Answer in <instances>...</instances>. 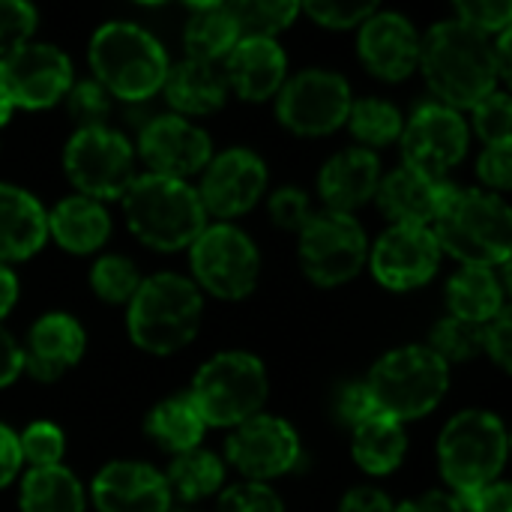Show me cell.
<instances>
[{"label":"cell","mask_w":512,"mask_h":512,"mask_svg":"<svg viewBox=\"0 0 512 512\" xmlns=\"http://www.w3.org/2000/svg\"><path fill=\"white\" fill-rule=\"evenodd\" d=\"M216 512H285L282 501L273 489H267L264 483H237L231 489H225V495L219 498Z\"/></svg>","instance_id":"7bdbcfd3"},{"label":"cell","mask_w":512,"mask_h":512,"mask_svg":"<svg viewBox=\"0 0 512 512\" xmlns=\"http://www.w3.org/2000/svg\"><path fill=\"white\" fill-rule=\"evenodd\" d=\"M420 66L447 108H474L498 90V63L489 36L462 21L435 24L420 42Z\"/></svg>","instance_id":"6da1fadb"},{"label":"cell","mask_w":512,"mask_h":512,"mask_svg":"<svg viewBox=\"0 0 512 512\" xmlns=\"http://www.w3.org/2000/svg\"><path fill=\"white\" fill-rule=\"evenodd\" d=\"M204 420L198 417L189 396H174L159 402L147 417V435L168 453L180 456L189 450H198L204 438Z\"/></svg>","instance_id":"4dcf8cb0"},{"label":"cell","mask_w":512,"mask_h":512,"mask_svg":"<svg viewBox=\"0 0 512 512\" xmlns=\"http://www.w3.org/2000/svg\"><path fill=\"white\" fill-rule=\"evenodd\" d=\"M393 512H465V510H462L459 498H453V495H447V492H426L423 498L408 501V504H402L399 510H393Z\"/></svg>","instance_id":"db71d44e"},{"label":"cell","mask_w":512,"mask_h":512,"mask_svg":"<svg viewBox=\"0 0 512 512\" xmlns=\"http://www.w3.org/2000/svg\"><path fill=\"white\" fill-rule=\"evenodd\" d=\"M285 51L276 39H240L225 57V81L249 102H264L285 84Z\"/></svg>","instance_id":"cb8c5ba5"},{"label":"cell","mask_w":512,"mask_h":512,"mask_svg":"<svg viewBox=\"0 0 512 512\" xmlns=\"http://www.w3.org/2000/svg\"><path fill=\"white\" fill-rule=\"evenodd\" d=\"M225 9L237 24L240 39H273L300 12L297 3H276V0H240V3H225Z\"/></svg>","instance_id":"836d02e7"},{"label":"cell","mask_w":512,"mask_h":512,"mask_svg":"<svg viewBox=\"0 0 512 512\" xmlns=\"http://www.w3.org/2000/svg\"><path fill=\"white\" fill-rule=\"evenodd\" d=\"M72 87V63L54 45H21L0 57V93L12 108H48Z\"/></svg>","instance_id":"5bb4252c"},{"label":"cell","mask_w":512,"mask_h":512,"mask_svg":"<svg viewBox=\"0 0 512 512\" xmlns=\"http://www.w3.org/2000/svg\"><path fill=\"white\" fill-rule=\"evenodd\" d=\"M66 105H69V114L78 123V129L105 126V117H108V108H111L108 105V93L96 81L72 84L69 93H66Z\"/></svg>","instance_id":"ab89813d"},{"label":"cell","mask_w":512,"mask_h":512,"mask_svg":"<svg viewBox=\"0 0 512 512\" xmlns=\"http://www.w3.org/2000/svg\"><path fill=\"white\" fill-rule=\"evenodd\" d=\"M99 512H168L171 489L159 471L141 462H111L93 480Z\"/></svg>","instance_id":"ffe728a7"},{"label":"cell","mask_w":512,"mask_h":512,"mask_svg":"<svg viewBox=\"0 0 512 512\" xmlns=\"http://www.w3.org/2000/svg\"><path fill=\"white\" fill-rule=\"evenodd\" d=\"M21 465H24V462H21L18 438H15L6 426H0V489L9 486V483L15 480V474H18Z\"/></svg>","instance_id":"f5cc1de1"},{"label":"cell","mask_w":512,"mask_h":512,"mask_svg":"<svg viewBox=\"0 0 512 512\" xmlns=\"http://www.w3.org/2000/svg\"><path fill=\"white\" fill-rule=\"evenodd\" d=\"M189 261L195 282L222 300H240L252 294L261 273V255L255 243L234 225L204 228L189 246Z\"/></svg>","instance_id":"30bf717a"},{"label":"cell","mask_w":512,"mask_h":512,"mask_svg":"<svg viewBox=\"0 0 512 512\" xmlns=\"http://www.w3.org/2000/svg\"><path fill=\"white\" fill-rule=\"evenodd\" d=\"M36 30V9L21 0H0V57L27 45Z\"/></svg>","instance_id":"60d3db41"},{"label":"cell","mask_w":512,"mask_h":512,"mask_svg":"<svg viewBox=\"0 0 512 512\" xmlns=\"http://www.w3.org/2000/svg\"><path fill=\"white\" fill-rule=\"evenodd\" d=\"M264 189H267V165L252 150L237 147L210 159L198 198L204 204V213L228 219L255 207Z\"/></svg>","instance_id":"ac0fdd59"},{"label":"cell","mask_w":512,"mask_h":512,"mask_svg":"<svg viewBox=\"0 0 512 512\" xmlns=\"http://www.w3.org/2000/svg\"><path fill=\"white\" fill-rule=\"evenodd\" d=\"M483 351H489V357L501 366L510 369L512 357V321L510 306H504L486 327H483Z\"/></svg>","instance_id":"7dc6e473"},{"label":"cell","mask_w":512,"mask_h":512,"mask_svg":"<svg viewBox=\"0 0 512 512\" xmlns=\"http://www.w3.org/2000/svg\"><path fill=\"white\" fill-rule=\"evenodd\" d=\"M468 153V123L456 108L441 102H426L414 111L402 129V156L405 168H414L426 177L444 180V174L459 165Z\"/></svg>","instance_id":"4fadbf2b"},{"label":"cell","mask_w":512,"mask_h":512,"mask_svg":"<svg viewBox=\"0 0 512 512\" xmlns=\"http://www.w3.org/2000/svg\"><path fill=\"white\" fill-rule=\"evenodd\" d=\"M165 99L180 114H213L228 99V81L219 63H201V60H183L177 66H168V75L162 81Z\"/></svg>","instance_id":"484cf974"},{"label":"cell","mask_w":512,"mask_h":512,"mask_svg":"<svg viewBox=\"0 0 512 512\" xmlns=\"http://www.w3.org/2000/svg\"><path fill=\"white\" fill-rule=\"evenodd\" d=\"M474 126L486 144H501L510 141L512 135V105L504 90H495L483 96L474 105Z\"/></svg>","instance_id":"f35d334b"},{"label":"cell","mask_w":512,"mask_h":512,"mask_svg":"<svg viewBox=\"0 0 512 512\" xmlns=\"http://www.w3.org/2000/svg\"><path fill=\"white\" fill-rule=\"evenodd\" d=\"M495 51V63H498V78H510L512 72V36H510V27L501 33V39H498V45L492 48Z\"/></svg>","instance_id":"9f6ffc18"},{"label":"cell","mask_w":512,"mask_h":512,"mask_svg":"<svg viewBox=\"0 0 512 512\" xmlns=\"http://www.w3.org/2000/svg\"><path fill=\"white\" fill-rule=\"evenodd\" d=\"M21 512H84V489L63 465L33 468L21 483Z\"/></svg>","instance_id":"1f68e13d"},{"label":"cell","mask_w":512,"mask_h":512,"mask_svg":"<svg viewBox=\"0 0 512 512\" xmlns=\"http://www.w3.org/2000/svg\"><path fill=\"white\" fill-rule=\"evenodd\" d=\"M204 315V300L195 282L177 273H159L141 279L129 300V336L150 354H174L186 348Z\"/></svg>","instance_id":"277c9868"},{"label":"cell","mask_w":512,"mask_h":512,"mask_svg":"<svg viewBox=\"0 0 512 512\" xmlns=\"http://www.w3.org/2000/svg\"><path fill=\"white\" fill-rule=\"evenodd\" d=\"M480 180L489 183L498 192H507L512 183V141L501 144H489L480 156V168H477Z\"/></svg>","instance_id":"bcb514c9"},{"label":"cell","mask_w":512,"mask_h":512,"mask_svg":"<svg viewBox=\"0 0 512 512\" xmlns=\"http://www.w3.org/2000/svg\"><path fill=\"white\" fill-rule=\"evenodd\" d=\"M237 42H240V33H237V24L228 15L225 3L192 6V18L186 21V33H183L189 60L219 63L231 54V48Z\"/></svg>","instance_id":"f546056e"},{"label":"cell","mask_w":512,"mask_h":512,"mask_svg":"<svg viewBox=\"0 0 512 512\" xmlns=\"http://www.w3.org/2000/svg\"><path fill=\"white\" fill-rule=\"evenodd\" d=\"M18 450H21V462H27L30 471L54 468L60 465L63 456V432L54 423H33L18 438Z\"/></svg>","instance_id":"74e56055"},{"label":"cell","mask_w":512,"mask_h":512,"mask_svg":"<svg viewBox=\"0 0 512 512\" xmlns=\"http://www.w3.org/2000/svg\"><path fill=\"white\" fill-rule=\"evenodd\" d=\"M90 285L96 291L99 300L105 303H129L141 285V276L135 270V264L123 255H105L93 264L90 270Z\"/></svg>","instance_id":"8d00e7d4"},{"label":"cell","mask_w":512,"mask_h":512,"mask_svg":"<svg viewBox=\"0 0 512 512\" xmlns=\"http://www.w3.org/2000/svg\"><path fill=\"white\" fill-rule=\"evenodd\" d=\"M204 426H243L267 402V372L258 357L228 351L201 366L189 393Z\"/></svg>","instance_id":"52a82bcc"},{"label":"cell","mask_w":512,"mask_h":512,"mask_svg":"<svg viewBox=\"0 0 512 512\" xmlns=\"http://www.w3.org/2000/svg\"><path fill=\"white\" fill-rule=\"evenodd\" d=\"M441 264V246L432 228L393 225L372 249V273L390 291H411L426 285Z\"/></svg>","instance_id":"2e32d148"},{"label":"cell","mask_w":512,"mask_h":512,"mask_svg":"<svg viewBox=\"0 0 512 512\" xmlns=\"http://www.w3.org/2000/svg\"><path fill=\"white\" fill-rule=\"evenodd\" d=\"M312 21L324 24V27H354V24H363L366 18L375 15V0H366V3H339V0H315V3H306L303 6Z\"/></svg>","instance_id":"ee69618b"},{"label":"cell","mask_w":512,"mask_h":512,"mask_svg":"<svg viewBox=\"0 0 512 512\" xmlns=\"http://www.w3.org/2000/svg\"><path fill=\"white\" fill-rule=\"evenodd\" d=\"M429 351H435L447 366H450V363L474 360L477 354H483V327L450 315V318H444V321L432 330V345H429Z\"/></svg>","instance_id":"d590c367"},{"label":"cell","mask_w":512,"mask_h":512,"mask_svg":"<svg viewBox=\"0 0 512 512\" xmlns=\"http://www.w3.org/2000/svg\"><path fill=\"white\" fill-rule=\"evenodd\" d=\"M90 66L99 78L96 84L126 102H144L168 75V57L159 39L129 21H111L93 33Z\"/></svg>","instance_id":"8992f818"},{"label":"cell","mask_w":512,"mask_h":512,"mask_svg":"<svg viewBox=\"0 0 512 512\" xmlns=\"http://www.w3.org/2000/svg\"><path fill=\"white\" fill-rule=\"evenodd\" d=\"M447 306L453 318L486 327L507 306L504 285L489 267H462L447 282Z\"/></svg>","instance_id":"83f0119b"},{"label":"cell","mask_w":512,"mask_h":512,"mask_svg":"<svg viewBox=\"0 0 512 512\" xmlns=\"http://www.w3.org/2000/svg\"><path fill=\"white\" fill-rule=\"evenodd\" d=\"M450 384V366L429 348L408 345L375 363L363 384L375 414L405 423L438 408Z\"/></svg>","instance_id":"5b68a950"},{"label":"cell","mask_w":512,"mask_h":512,"mask_svg":"<svg viewBox=\"0 0 512 512\" xmlns=\"http://www.w3.org/2000/svg\"><path fill=\"white\" fill-rule=\"evenodd\" d=\"M357 45L363 66L384 81H402L420 63V36L399 12H375L366 18Z\"/></svg>","instance_id":"d6986e66"},{"label":"cell","mask_w":512,"mask_h":512,"mask_svg":"<svg viewBox=\"0 0 512 512\" xmlns=\"http://www.w3.org/2000/svg\"><path fill=\"white\" fill-rule=\"evenodd\" d=\"M369 414H375V411H372V405H369V396H366L363 384H351V387L342 393V399H339V417H342L345 423L357 426V423L366 420Z\"/></svg>","instance_id":"816d5d0a"},{"label":"cell","mask_w":512,"mask_h":512,"mask_svg":"<svg viewBox=\"0 0 512 512\" xmlns=\"http://www.w3.org/2000/svg\"><path fill=\"white\" fill-rule=\"evenodd\" d=\"M48 237V213L42 204L9 183H0V264L24 261L42 249Z\"/></svg>","instance_id":"d4e9b609"},{"label":"cell","mask_w":512,"mask_h":512,"mask_svg":"<svg viewBox=\"0 0 512 512\" xmlns=\"http://www.w3.org/2000/svg\"><path fill=\"white\" fill-rule=\"evenodd\" d=\"M366 252L369 243L360 222L345 213H315L300 231L303 270L321 288L354 279L366 264Z\"/></svg>","instance_id":"8fae6325"},{"label":"cell","mask_w":512,"mask_h":512,"mask_svg":"<svg viewBox=\"0 0 512 512\" xmlns=\"http://www.w3.org/2000/svg\"><path fill=\"white\" fill-rule=\"evenodd\" d=\"M111 219L99 201L72 195L48 213V234L75 255H87L108 240Z\"/></svg>","instance_id":"4316f807"},{"label":"cell","mask_w":512,"mask_h":512,"mask_svg":"<svg viewBox=\"0 0 512 512\" xmlns=\"http://www.w3.org/2000/svg\"><path fill=\"white\" fill-rule=\"evenodd\" d=\"M351 450H354L357 465L366 474L384 477V474H393L402 465V459L408 453V438H405L402 423L387 420L381 414H369L366 420H360L354 426Z\"/></svg>","instance_id":"f1b7e54d"},{"label":"cell","mask_w":512,"mask_h":512,"mask_svg":"<svg viewBox=\"0 0 512 512\" xmlns=\"http://www.w3.org/2000/svg\"><path fill=\"white\" fill-rule=\"evenodd\" d=\"M24 372V357L18 342L0 327V390L9 387L18 375Z\"/></svg>","instance_id":"f907efd6"},{"label":"cell","mask_w":512,"mask_h":512,"mask_svg":"<svg viewBox=\"0 0 512 512\" xmlns=\"http://www.w3.org/2000/svg\"><path fill=\"white\" fill-rule=\"evenodd\" d=\"M279 120L297 135H330L351 111V87L327 69H306L279 90Z\"/></svg>","instance_id":"7c38bea8"},{"label":"cell","mask_w":512,"mask_h":512,"mask_svg":"<svg viewBox=\"0 0 512 512\" xmlns=\"http://www.w3.org/2000/svg\"><path fill=\"white\" fill-rule=\"evenodd\" d=\"M438 459L444 480L459 498L492 486L507 465V429L489 411L456 414L441 432Z\"/></svg>","instance_id":"ba28073f"},{"label":"cell","mask_w":512,"mask_h":512,"mask_svg":"<svg viewBox=\"0 0 512 512\" xmlns=\"http://www.w3.org/2000/svg\"><path fill=\"white\" fill-rule=\"evenodd\" d=\"M165 483L171 492H177L183 501L192 504V501L210 498L213 492L222 489L225 465L219 462V456H213L207 450H189V453L174 456Z\"/></svg>","instance_id":"d6a6232c"},{"label":"cell","mask_w":512,"mask_h":512,"mask_svg":"<svg viewBox=\"0 0 512 512\" xmlns=\"http://www.w3.org/2000/svg\"><path fill=\"white\" fill-rule=\"evenodd\" d=\"M339 512H393V501H390L381 489L360 486V489H351V492L342 498Z\"/></svg>","instance_id":"681fc988"},{"label":"cell","mask_w":512,"mask_h":512,"mask_svg":"<svg viewBox=\"0 0 512 512\" xmlns=\"http://www.w3.org/2000/svg\"><path fill=\"white\" fill-rule=\"evenodd\" d=\"M348 126L357 141H363L369 147H384L402 135V114L396 105H390L384 99H363V102L351 105Z\"/></svg>","instance_id":"e575fe53"},{"label":"cell","mask_w":512,"mask_h":512,"mask_svg":"<svg viewBox=\"0 0 512 512\" xmlns=\"http://www.w3.org/2000/svg\"><path fill=\"white\" fill-rule=\"evenodd\" d=\"M138 147L144 162L153 168L150 174L171 177V180H186L201 168H207L213 150L210 135L177 114H162L147 120Z\"/></svg>","instance_id":"e0dca14e"},{"label":"cell","mask_w":512,"mask_h":512,"mask_svg":"<svg viewBox=\"0 0 512 512\" xmlns=\"http://www.w3.org/2000/svg\"><path fill=\"white\" fill-rule=\"evenodd\" d=\"M435 225V240L465 267L507 264L512 252L510 207L480 189H456L444 201Z\"/></svg>","instance_id":"3957f363"},{"label":"cell","mask_w":512,"mask_h":512,"mask_svg":"<svg viewBox=\"0 0 512 512\" xmlns=\"http://www.w3.org/2000/svg\"><path fill=\"white\" fill-rule=\"evenodd\" d=\"M459 504L468 512H512V489L507 483H492L462 495Z\"/></svg>","instance_id":"c3c4849f"},{"label":"cell","mask_w":512,"mask_h":512,"mask_svg":"<svg viewBox=\"0 0 512 512\" xmlns=\"http://www.w3.org/2000/svg\"><path fill=\"white\" fill-rule=\"evenodd\" d=\"M63 165L72 186L93 201L123 198V192L135 180L132 147L120 132L108 126L78 129L66 144Z\"/></svg>","instance_id":"9c48e42d"},{"label":"cell","mask_w":512,"mask_h":512,"mask_svg":"<svg viewBox=\"0 0 512 512\" xmlns=\"http://www.w3.org/2000/svg\"><path fill=\"white\" fill-rule=\"evenodd\" d=\"M312 207H309V198L303 195V189H279L273 198H270V219L285 228V231H303V225L312 219Z\"/></svg>","instance_id":"f6af8a7d"},{"label":"cell","mask_w":512,"mask_h":512,"mask_svg":"<svg viewBox=\"0 0 512 512\" xmlns=\"http://www.w3.org/2000/svg\"><path fill=\"white\" fill-rule=\"evenodd\" d=\"M378 183H381V162L366 147L336 153L321 168V177H318V189H321L327 210L345 213V216L369 204V198H375L378 192Z\"/></svg>","instance_id":"603a6c76"},{"label":"cell","mask_w":512,"mask_h":512,"mask_svg":"<svg viewBox=\"0 0 512 512\" xmlns=\"http://www.w3.org/2000/svg\"><path fill=\"white\" fill-rule=\"evenodd\" d=\"M84 354V330L72 315L51 312L42 315L27 336V345L21 348L24 369L36 381H57L63 372H69Z\"/></svg>","instance_id":"7402d4cb"},{"label":"cell","mask_w":512,"mask_h":512,"mask_svg":"<svg viewBox=\"0 0 512 512\" xmlns=\"http://www.w3.org/2000/svg\"><path fill=\"white\" fill-rule=\"evenodd\" d=\"M15 300H18V279H15V273L9 267L0 264V318L9 315Z\"/></svg>","instance_id":"11a10c76"},{"label":"cell","mask_w":512,"mask_h":512,"mask_svg":"<svg viewBox=\"0 0 512 512\" xmlns=\"http://www.w3.org/2000/svg\"><path fill=\"white\" fill-rule=\"evenodd\" d=\"M9 117H12V102L0 93V126L9 123Z\"/></svg>","instance_id":"6f0895ef"},{"label":"cell","mask_w":512,"mask_h":512,"mask_svg":"<svg viewBox=\"0 0 512 512\" xmlns=\"http://www.w3.org/2000/svg\"><path fill=\"white\" fill-rule=\"evenodd\" d=\"M123 210L129 231L159 252L186 249L207 228V213L198 192L186 180L159 174L135 177L123 192Z\"/></svg>","instance_id":"7a4b0ae2"},{"label":"cell","mask_w":512,"mask_h":512,"mask_svg":"<svg viewBox=\"0 0 512 512\" xmlns=\"http://www.w3.org/2000/svg\"><path fill=\"white\" fill-rule=\"evenodd\" d=\"M453 186L438 177H426L414 168H399L378 183V204L381 210L396 222V225H414V228H429L444 201L450 198Z\"/></svg>","instance_id":"44dd1931"},{"label":"cell","mask_w":512,"mask_h":512,"mask_svg":"<svg viewBox=\"0 0 512 512\" xmlns=\"http://www.w3.org/2000/svg\"><path fill=\"white\" fill-rule=\"evenodd\" d=\"M456 12H459L456 21L489 36V33H504L510 27L512 3L510 0H462Z\"/></svg>","instance_id":"b9f144b4"},{"label":"cell","mask_w":512,"mask_h":512,"mask_svg":"<svg viewBox=\"0 0 512 512\" xmlns=\"http://www.w3.org/2000/svg\"><path fill=\"white\" fill-rule=\"evenodd\" d=\"M225 456L243 477H249V483L273 480L297 465L300 438L291 429V423L258 414L231 432L225 444Z\"/></svg>","instance_id":"9a60e30c"}]
</instances>
